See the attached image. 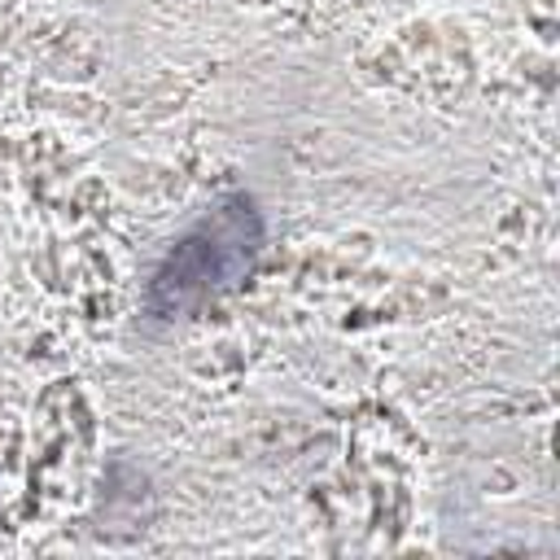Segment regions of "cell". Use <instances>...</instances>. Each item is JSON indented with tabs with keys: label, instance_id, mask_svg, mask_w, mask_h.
<instances>
[{
	"label": "cell",
	"instance_id": "obj_1",
	"mask_svg": "<svg viewBox=\"0 0 560 560\" xmlns=\"http://www.w3.org/2000/svg\"><path fill=\"white\" fill-rule=\"evenodd\" d=\"M262 249V219L245 197L214 206L158 267L149 302L158 315H184L232 289Z\"/></svg>",
	"mask_w": 560,
	"mask_h": 560
}]
</instances>
